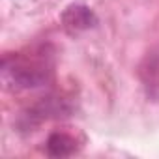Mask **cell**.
Wrapping results in <instances>:
<instances>
[{
  "label": "cell",
  "instance_id": "6da1fadb",
  "mask_svg": "<svg viewBox=\"0 0 159 159\" xmlns=\"http://www.w3.org/2000/svg\"><path fill=\"white\" fill-rule=\"evenodd\" d=\"M47 71L43 67L28 66L23 62L13 60H4L2 62V83L8 90H34L41 88L47 83Z\"/></svg>",
  "mask_w": 159,
  "mask_h": 159
},
{
  "label": "cell",
  "instance_id": "7a4b0ae2",
  "mask_svg": "<svg viewBox=\"0 0 159 159\" xmlns=\"http://www.w3.org/2000/svg\"><path fill=\"white\" fill-rule=\"evenodd\" d=\"M62 23L71 32H83V30H90L98 25V15L94 13V10L90 6H86L83 2H75V4H69L62 11Z\"/></svg>",
  "mask_w": 159,
  "mask_h": 159
},
{
  "label": "cell",
  "instance_id": "3957f363",
  "mask_svg": "<svg viewBox=\"0 0 159 159\" xmlns=\"http://www.w3.org/2000/svg\"><path fill=\"white\" fill-rule=\"evenodd\" d=\"M69 111H71V109H69V105H67L64 99H60V98H45V99H41L39 103H36V105L28 111L26 118H28V120H38V122H41V120H47V118L67 116Z\"/></svg>",
  "mask_w": 159,
  "mask_h": 159
},
{
  "label": "cell",
  "instance_id": "277c9868",
  "mask_svg": "<svg viewBox=\"0 0 159 159\" xmlns=\"http://www.w3.org/2000/svg\"><path fill=\"white\" fill-rule=\"evenodd\" d=\"M77 142L66 133H51L47 139V153L51 157H67L75 152Z\"/></svg>",
  "mask_w": 159,
  "mask_h": 159
}]
</instances>
